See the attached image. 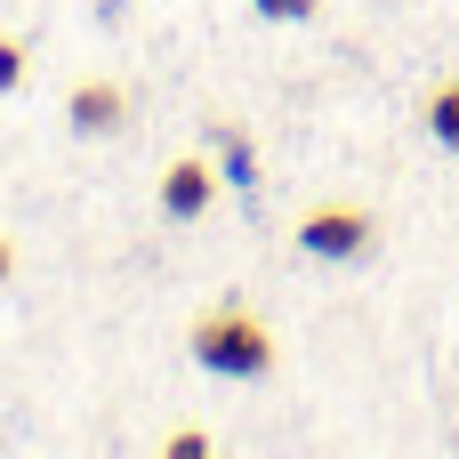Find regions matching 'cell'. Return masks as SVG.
Listing matches in <instances>:
<instances>
[{
  "instance_id": "1",
  "label": "cell",
  "mask_w": 459,
  "mask_h": 459,
  "mask_svg": "<svg viewBox=\"0 0 459 459\" xmlns=\"http://www.w3.org/2000/svg\"><path fill=\"white\" fill-rule=\"evenodd\" d=\"M194 355H202V371H218V379H266V371H274V339H266V323H258L250 307H210V315L194 323Z\"/></svg>"
},
{
  "instance_id": "2",
  "label": "cell",
  "mask_w": 459,
  "mask_h": 459,
  "mask_svg": "<svg viewBox=\"0 0 459 459\" xmlns=\"http://www.w3.org/2000/svg\"><path fill=\"white\" fill-rule=\"evenodd\" d=\"M299 242H307L315 258H363V250H371V218H363L355 202H331V210H307Z\"/></svg>"
},
{
  "instance_id": "3",
  "label": "cell",
  "mask_w": 459,
  "mask_h": 459,
  "mask_svg": "<svg viewBox=\"0 0 459 459\" xmlns=\"http://www.w3.org/2000/svg\"><path fill=\"white\" fill-rule=\"evenodd\" d=\"M210 194H218V169H210V161H194V153H186V161H169V169H161V210H169V218H202V210H210Z\"/></svg>"
},
{
  "instance_id": "4",
  "label": "cell",
  "mask_w": 459,
  "mask_h": 459,
  "mask_svg": "<svg viewBox=\"0 0 459 459\" xmlns=\"http://www.w3.org/2000/svg\"><path fill=\"white\" fill-rule=\"evenodd\" d=\"M121 113H129V97H121L113 81H81V89H73V129H81V137H113Z\"/></svg>"
},
{
  "instance_id": "5",
  "label": "cell",
  "mask_w": 459,
  "mask_h": 459,
  "mask_svg": "<svg viewBox=\"0 0 459 459\" xmlns=\"http://www.w3.org/2000/svg\"><path fill=\"white\" fill-rule=\"evenodd\" d=\"M218 169H226L234 186H250V178H258V145H250L242 129H218Z\"/></svg>"
},
{
  "instance_id": "6",
  "label": "cell",
  "mask_w": 459,
  "mask_h": 459,
  "mask_svg": "<svg viewBox=\"0 0 459 459\" xmlns=\"http://www.w3.org/2000/svg\"><path fill=\"white\" fill-rule=\"evenodd\" d=\"M428 129H436L444 145H459V81H444V89L428 97Z\"/></svg>"
},
{
  "instance_id": "7",
  "label": "cell",
  "mask_w": 459,
  "mask_h": 459,
  "mask_svg": "<svg viewBox=\"0 0 459 459\" xmlns=\"http://www.w3.org/2000/svg\"><path fill=\"white\" fill-rule=\"evenodd\" d=\"M258 16H274V24H290V16H315V0H250Z\"/></svg>"
},
{
  "instance_id": "8",
  "label": "cell",
  "mask_w": 459,
  "mask_h": 459,
  "mask_svg": "<svg viewBox=\"0 0 459 459\" xmlns=\"http://www.w3.org/2000/svg\"><path fill=\"white\" fill-rule=\"evenodd\" d=\"M16 81H24V48H16V40H0V89H16Z\"/></svg>"
},
{
  "instance_id": "9",
  "label": "cell",
  "mask_w": 459,
  "mask_h": 459,
  "mask_svg": "<svg viewBox=\"0 0 459 459\" xmlns=\"http://www.w3.org/2000/svg\"><path fill=\"white\" fill-rule=\"evenodd\" d=\"M210 452V436H202V428H186V436H169V459H202Z\"/></svg>"
},
{
  "instance_id": "10",
  "label": "cell",
  "mask_w": 459,
  "mask_h": 459,
  "mask_svg": "<svg viewBox=\"0 0 459 459\" xmlns=\"http://www.w3.org/2000/svg\"><path fill=\"white\" fill-rule=\"evenodd\" d=\"M0 282H8V242H0Z\"/></svg>"
}]
</instances>
